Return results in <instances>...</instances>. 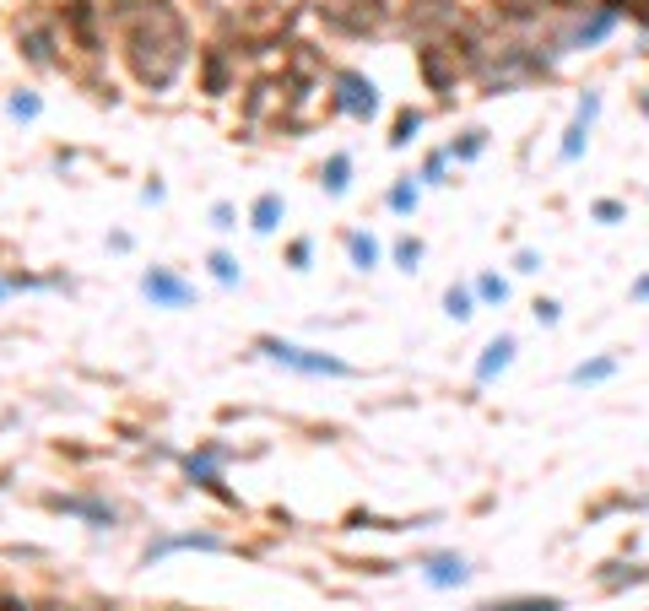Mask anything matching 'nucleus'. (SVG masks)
Instances as JSON below:
<instances>
[{
  "label": "nucleus",
  "mask_w": 649,
  "mask_h": 611,
  "mask_svg": "<svg viewBox=\"0 0 649 611\" xmlns=\"http://www.w3.org/2000/svg\"><path fill=\"white\" fill-rule=\"evenodd\" d=\"M125 60L130 71H136L141 87L163 92L174 87V76L184 71V60H190V33H184V17L168 0H141V6H130L125 17Z\"/></svg>",
  "instance_id": "f257e3e1"
},
{
  "label": "nucleus",
  "mask_w": 649,
  "mask_h": 611,
  "mask_svg": "<svg viewBox=\"0 0 649 611\" xmlns=\"http://www.w3.org/2000/svg\"><path fill=\"white\" fill-rule=\"evenodd\" d=\"M260 352L271 357V363H282V368H298V374H330V379H341V374H352L341 357H325V352H309V347H293V341H276V336H260L255 341Z\"/></svg>",
  "instance_id": "f03ea898"
},
{
  "label": "nucleus",
  "mask_w": 649,
  "mask_h": 611,
  "mask_svg": "<svg viewBox=\"0 0 649 611\" xmlns=\"http://www.w3.org/2000/svg\"><path fill=\"white\" fill-rule=\"evenodd\" d=\"M320 17L336 33H374L384 17H390V0H325Z\"/></svg>",
  "instance_id": "7ed1b4c3"
},
{
  "label": "nucleus",
  "mask_w": 649,
  "mask_h": 611,
  "mask_svg": "<svg viewBox=\"0 0 649 611\" xmlns=\"http://www.w3.org/2000/svg\"><path fill=\"white\" fill-rule=\"evenodd\" d=\"M455 49H460V55H476L471 44H428V49L417 55L422 82H428L433 92H449V87H455V76L466 71V60H455Z\"/></svg>",
  "instance_id": "20e7f679"
},
{
  "label": "nucleus",
  "mask_w": 649,
  "mask_h": 611,
  "mask_svg": "<svg viewBox=\"0 0 649 611\" xmlns=\"http://www.w3.org/2000/svg\"><path fill=\"white\" fill-rule=\"evenodd\" d=\"M336 109L352 114V119H374V109H379V87L368 82L363 71H341V76H336Z\"/></svg>",
  "instance_id": "39448f33"
},
{
  "label": "nucleus",
  "mask_w": 649,
  "mask_h": 611,
  "mask_svg": "<svg viewBox=\"0 0 649 611\" xmlns=\"http://www.w3.org/2000/svg\"><path fill=\"white\" fill-rule=\"evenodd\" d=\"M141 292H147L152 303H163V309H190V303H195V287L184 282V276L163 271V265H152V271L141 276Z\"/></svg>",
  "instance_id": "423d86ee"
},
{
  "label": "nucleus",
  "mask_w": 649,
  "mask_h": 611,
  "mask_svg": "<svg viewBox=\"0 0 649 611\" xmlns=\"http://www.w3.org/2000/svg\"><path fill=\"white\" fill-rule=\"evenodd\" d=\"M65 28L76 33V44H82L87 55H98V6H92V0H71V6H65Z\"/></svg>",
  "instance_id": "0eeeda50"
},
{
  "label": "nucleus",
  "mask_w": 649,
  "mask_h": 611,
  "mask_svg": "<svg viewBox=\"0 0 649 611\" xmlns=\"http://www.w3.org/2000/svg\"><path fill=\"white\" fill-rule=\"evenodd\" d=\"M217 455H222V449H201V455H184V471H190L201 487H211V493H217V498H233L228 487L217 482Z\"/></svg>",
  "instance_id": "6e6552de"
},
{
  "label": "nucleus",
  "mask_w": 649,
  "mask_h": 611,
  "mask_svg": "<svg viewBox=\"0 0 649 611\" xmlns=\"http://www.w3.org/2000/svg\"><path fill=\"white\" fill-rule=\"evenodd\" d=\"M22 49H28L33 65H49L55 60V33H49L44 22H28V28H22Z\"/></svg>",
  "instance_id": "1a4fd4ad"
},
{
  "label": "nucleus",
  "mask_w": 649,
  "mask_h": 611,
  "mask_svg": "<svg viewBox=\"0 0 649 611\" xmlns=\"http://www.w3.org/2000/svg\"><path fill=\"white\" fill-rule=\"evenodd\" d=\"M509 357H514V341H509V336H498L493 347L482 352V363H476V374H482V379H493V374H503V368H509Z\"/></svg>",
  "instance_id": "9d476101"
},
{
  "label": "nucleus",
  "mask_w": 649,
  "mask_h": 611,
  "mask_svg": "<svg viewBox=\"0 0 649 611\" xmlns=\"http://www.w3.org/2000/svg\"><path fill=\"white\" fill-rule=\"evenodd\" d=\"M612 22H617V17H612V11H606V6H595V11H590V22H579V33H574V44H601V38H606V33H612Z\"/></svg>",
  "instance_id": "9b49d317"
},
{
  "label": "nucleus",
  "mask_w": 649,
  "mask_h": 611,
  "mask_svg": "<svg viewBox=\"0 0 649 611\" xmlns=\"http://www.w3.org/2000/svg\"><path fill=\"white\" fill-rule=\"evenodd\" d=\"M482 611H563V601H552V595H520V601H487Z\"/></svg>",
  "instance_id": "f8f14e48"
},
{
  "label": "nucleus",
  "mask_w": 649,
  "mask_h": 611,
  "mask_svg": "<svg viewBox=\"0 0 649 611\" xmlns=\"http://www.w3.org/2000/svg\"><path fill=\"white\" fill-rule=\"evenodd\" d=\"M347 174H352V157H347V152H336V157H330V163H325L320 184H325L330 195H341V190H347Z\"/></svg>",
  "instance_id": "ddd939ff"
},
{
  "label": "nucleus",
  "mask_w": 649,
  "mask_h": 611,
  "mask_svg": "<svg viewBox=\"0 0 649 611\" xmlns=\"http://www.w3.org/2000/svg\"><path fill=\"white\" fill-rule=\"evenodd\" d=\"M612 374H617V357H595V363H579L568 379H574V384H601V379H612Z\"/></svg>",
  "instance_id": "4468645a"
},
{
  "label": "nucleus",
  "mask_w": 649,
  "mask_h": 611,
  "mask_svg": "<svg viewBox=\"0 0 649 611\" xmlns=\"http://www.w3.org/2000/svg\"><path fill=\"white\" fill-rule=\"evenodd\" d=\"M428 579H433V584H460V579H466V563H460V557H433V563H428Z\"/></svg>",
  "instance_id": "2eb2a0df"
},
{
  "label": "nucleus",
  "mask_w": 649,
  "mask_h": 611,
  "mask_svg": "<svg viewBox=\"0 0 649 611\" xmlns=\"http://www.w3.org/2000/svg\"><path fill=\"white\" fill-rule=\"evenodd\" d=\"M276 217H282V195H260L255 201V233H271Z\"/></svg>",
  "instance_id": "dca6fc26"
},
{
  "label": "nucleus",
  "mask_w": 649,
  "mask_h": 611,
  "mask_svg": "<svg viewBox=\"0 0 649 611\" xmlns=\"http://www.w3.org/2000/svg\"><path fill=\"white\" fill-rule=\"evenodd\" d=\"M347 249H352V265H357V271H368V265L379 260V244H374L368 233H352V238H347Z\"/></svg>",
  "instance_id": "f3484780"
},
{
  "label": "nucleus",
  "mask_w": 649,
  "mask_h": 611,
  "mask_svg": "<svg viewBox=\"0 0 649 611\" xmlns=\"http://www.w3.org/2000/svg\"><path fill=\"white\" fill-rule=\"evenodd\" d=\"M612 17H633L639 28H649V0H601Z\"/></svg>",
  "instance_id": "a211bd4d"
},
{
  "label": "nucleus",
  "mask_w": 649,
  "mask_h": 611,
  "mask_svg": "<svg viewBox=\"0 0 649 611\" xmlns=\"http://www.w3.org/2000/svg\"><path fill=\"white\" fill-rule=\"evenodd\" d=\"M417 130H422V114H417V109H401V114H395V136H390V146H406V141L417 136Z\"/></svg>",
  "instance_id": "6ab92c4d"
},
{
  "label": "nucleus",
  "mask_w": 649,
  "mask_h": 611,
  "mask_svg": "<svg viewBox=\"0 0 649 611\" xmlns=\"http://www.w3.org/2000/svg\"><path fill=\"white\" fill-rule=\"evenodd\" d=\"M60 509L87 514V520H98V525H109V520H114V509H103V503H87V498H60Z\"/></svg>",
  "instance_id": "aec40b11"
},
{
  "label": "nucleus",
  "mask_w": 649,
  "mask_h": 611,
  "mask_svg": "<svg viewBox=\"0 0 649 611\" xmlns=\"http://www.w3.org/2000/svg\"><path fill=\"white\" fill-rule=\"evenodd\" d=\"M585 136H590V125H585V119H574V130H568V141H563V157H568V163L585 152Z\"/></svg>",
  "instance_id": "412c9836"
},
{
  "label": "nucleus",
  "mask_w": 649,
  "mask_h": 611,
  "mask_svg": "<svg viewBox=\"0 0 649 611\" xmlns=\"http://www.w3.org/2000/svg\"><path fill=\"white\" fill-rule=\"evenodd\" d=\"M444 309H449V314H455V320H466V314H471V292H466V287H449V298H444Z\"/></svg>",
  "instance_id": "4be33fe9"
},
{
  "label": "nucleus",
  "mask_w": 649,
  "mask_h": 611,
  "mask_svg": "<svg viewBox=\"0 0 649 611\" xmlns=\"http://www.w3.org/2000/svg\"><path fill=\"white\" fill-rule=\"evenodd\" d=\"M395 260H401L406 271H412V265L422 260V244H417V238H401V244H395Z\"/></svg>",
  "instance_id": "5701e85b"
},
{
  "label": "nucleus",
  "mask_w": 649,
  "mask_h": 611,
  "mask_svg": "<svg viewBox=\"0 0 649 611\" xmlns=\"http://www.w3.org/2000/svg\"><path fill=\"white\" fill-rule=\"evenodd\" d=\"M211 276H217V282H238V265H233V255H211Z\"/></svg>",
  "instance_id": "b1692460"
},
{
  "label": "nucleus",
  "mask_w": 649,
  "mask_h": 611,
  "mask_svg": "<svg viewBox=\"0 0 649 611\" xmlns=\"http://www.w3.org/2000/svg\"><path fill=\"white\" fill-rule=\"evenodd\" d=\"M482 136H487V130H471L460 146H449V157H476V152H482Z\"/></svg>",
  "instance_id": "393cba45"
},
{
  "label": "nucleus",
  "mask_w": 649,
  "mask_h": 611,
  "mask_svg": "<svg viewBox=\"0 0 649 611\" xmlns=\"http://www.w3.org/2000/svg\"><path fill=\"white\" fill-rule=\"evenodd\" d=\"M390 206H395V211H412V206H417V190H412V184H395V190H390Z\"/></svg>",
  "instance_id": "a878e982"
},
{
  "label": "nucleus",
  "mask_w": 649,
  "mask_h": 611,
  "mask_svg": "<svg viewBox=\"0 0 649 611\" xmlns=\"http://www.w3.org/2000/svg\"><path fill=\"white\" fill-rule=\"evenodd\" d=\"M11 114H17V119H33V114H38V98H33V92H17V98H11Z\"/></svg>",
  "instance_id": "bb28decb"
},
{
  "label": "nucleus",
  "mask_w": 649,
  "mask_h": 611,
  "mask_svg": "<svg viewBox=\"0 0 649 611\" xmlns=\"http://www.w3.org/2000/svg\"><path fill=\"white\" fill-rule=\"evenodd\" d=\"M476 292H482V298H503V292H509V287H503L498 276H482V282H476Z\"/></svg>",
  "instance_id": "cd10ccee"
},
{
  "label": "nucleus",
  "mask_w": 649,
  "mask_h": 611,
  "mask_svg": "<svg viewBox=\"0 0 649 611\" xmlns=\"http://www.w3.org/2000/svg\"><path fill=\"white\" fill-rule=\"evenodd\" d=\"M287 260H293V265H298V271H303V265H309V238H298V244H293V249H287Z\"/></svg>",
  "instance_id": "c85d7f7f"
},
{
  "label": "nucleus",
  "mask_w": 649,
  "mask_h": 611,
  "mask_svg": "<svg viewBox=\"0 0 649 611\" xmlns=\"http://www.w3.org/2000/svg\"><path fill=\"white\" fill-rule=\"evenodd\" d=\"M595 217H601V222H617L622 206H617V201H595Z\"/></svg>",
  "instance_id": "c756f323"
},
{
  "label": "nucleus",
  "mask_w": 649,
  "mask_h": 611,
  "mask_svg": "<svg viewBox=\"0 0 649 611\" xmlns=\"http://www.w3.org/2000/svg\"><path fill=\"white\" fill-rule=\"evenodd\" d=\"M17 287H33V276H0V298H6V292H17Z\"/></svg>",
  "instance_id": "7c9ffc66"
},
{
  "label": "nucleus",
  "mask_w": 649,
  "mask_h": 611,
  "mask_svg": "<svg viewBox=\"0 0 649 611\" xmlns=\"http://www.w3.org/2000/svg\"><path fill=\"white\" fill-rule=\"evenodd\" d=\"M211 222H217V228H233V206H211Z\"/></svg>",
  "instance_id": "2f4dec72"
},
{
  "label": "nucleus",
  "mask_w": 649,
  "mask_h": 611,
  "mask_svg": "<svg viewBox=\"0 0 649 611\" xmlns=\"http://www.w3.org/2000/svg\"><path fill=\"white\" fill-rule=\"evenodd\" d=\"M633 298H649V276H644V282H639V287H633Z\"/></svg>",
  "instance_id": "473e14b6"
},
{
  "label": "nucleus",
  "mask_w": 649,
  "mask_h": 611,
  "mask_svg": "<svg viewBox=\"0 0 649 611\" xmlns=\"http://www.w3.org/2000/svg\"><path fill=\"white\" fill-rule=\"evenodd\" d=\"M38 611H71V606H38Z\"/></svg>",
  "instance_id": "72a5a7b5"
},
{
  "label": "nucleus",
  "mask_w": 649,
  "mask_h": 611,
  "mask_svg": "<svg viewBox=\"0 0 649 611\" xmlns=\"http://www.w3.org/2000/svg\"><path fill=\"white\" fill-rule=\"evenodd\" d=\"M541 6H547V0H541ZM563 6H568V0H563Z\"/></svg>",
  "instance_id": "f704fd0d"
}]
</instances>
